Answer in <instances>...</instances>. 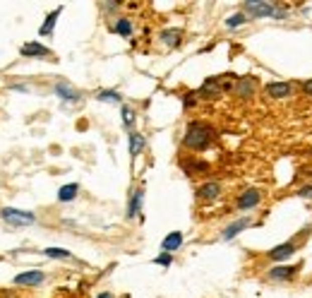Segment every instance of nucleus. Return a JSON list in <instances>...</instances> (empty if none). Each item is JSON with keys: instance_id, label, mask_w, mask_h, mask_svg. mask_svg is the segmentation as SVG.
Listing matches in <instances>:
<instances>
[{"instance_id": "1", "label": "nucleus", "mask_w": 312, "mask_h": 298, "mask_svg": "<svg viewBox=\"0 0 312 298\" xmlns=\"http://www.w3.org/2000/svg\"><path fill=\"white\" fill-rule=\"evenodd\" d=\"M212 140H214V130L209 125H204V123L192 121L187 125V130H185L183 144L187 149H206L212 144Z\"/></svg>"}, {"instance_id": "2", "label": "nucleus", "mask_w": 312, "mask_h": 298, "mask_svg": "<svg viewBox=\"0 0 312 298\" xmlns=\"http://www.w3.org/2000/svg\"><path fill=\"white\" fill-rule=\"evenodd\" d=\"M243 12L248 15L250 20L252 17H276V20H281V17H286V12L281 10L276 3H243Z\"/></svg>"}, {"instance_id": "3", "label": "nucleus", "mask_w": 312, "mask_h": 298, "mask_svg": "<svg viewBox=\"0 0 312 298\" xmlns=\"http://www.w3.org/2000/svg\"><path fill=\"white\" fill-rule=\"evenodd\" d=\"M0 217L8 221L10 226H15V229H22V226H29V224H34L36 221V217H34L32 212H24V210H15V207H5V210H0Z\"/></svg>"}, {"instance_id": "4", "label": "nucleus", "mask_w": 312, "mask_h": 298, "mask_svg": "<svg viewBox=\"0 0 312 298\" xmlns=\"http://www.w3.org/2000/svg\"><path fill=\"white\" fill-rule=\"evenodd\" d=\"M255 89H257V79L250 77V75H243V77L236 79V87H233V91H236L240 99H252Z\"/></svg>"}, {"instance_id": "5", "label": "nucleus", "mask_w": 312, "mask_h": 298, "mask_svg": "<svg viewBox=\"0 0 312 298\" xmlns=\"http://www.w3.org/2000/svg\"><path fill=\"white\" fill-rule=\"evenodd\" d=\"M20 53L24 55V58H39V60H43V58H51L53 51L46 48V46H41L39 41H29V44H24L20 48Z\"/></svg>"}, {"instance_id": "6", "label": "nucleus", "mask_w": 312, "mask_h": 298, "mask_svg": "<svg viewBox=\"0 0 312 298\" xmlns=\"http://www.w3.org/2000/svg\"><path fill=\"white\" fill-rule=\"evenodd\" d=\"M264 94L271 96V99H288L293 94V89L288 82H269V84L264 87Z\"/></svg>"}, {"instance_id": "7", "label": "nucleus", "mask_w": 312, "mask_h": 298, "mask_svg": "<svg viewBox=\"0 0 312 298\" xmlns=\"http://www.w3.org/2000/svg\"><path fill=\"white\" fill-rule=\"evenodd\" d=\"M300 265H288V267H271L269 269V279H274V281H288V279H293V276L300 272Z\"/></svg>"}, {"instance_id": "8", "label": "nucleus", "mask_w": 312, "mask_h": 298, "mask_svg": "<svg viewBox=\"0 0 312 298\" xmlns=\"http://www.w3.org/2000/svg\"><path fill=\"white\" fill-rule=\"evenodd\" d=\"M43 279H46V274L39 272V269H34V272L17 274L15 276V284H17V286H39V284H43Z\"/></svg>"}, {"instance_id": "9", "label": "nucleus", "mask_w": 312, "mask_h": 298, "mask_svg": "<svg viewBox=\"0 0 312 298\" xmlns=\"http://www.w3.org/2000/svg\"><path fill=\"white\" fill-rule=\"evenodd\" d=\"M142 202H144V190H142V188H135V190H132V195H130V202H128V219L140 217Z\"/></svg>"}, {"instance_id": "10", "label": "nucleus", "mask_w": 312, "mask_h": 298, "mask_svg": "<svg viewBox=\"0 0 312 298\" xmlns=\"http://www.w3.org/2000/svg\"><path fill=\"white\" fill-rule=\"evenodd\" d=\"M219 195H221V183H216V180H209V183L197 188V197L204 200V202H212V200H216Z\"/></svg>"}, {"instance_id": "11", "label": "nucleus", "mask_w": 312, "mask_h": 298, "mask_svg": "<svg viewBox=\"0 0 312 298\" xmlns=\"http://www.w3.org/2000/svg\"><path fill=\"white\" fill-rule=\"evenodd\" d=\"M259 200H262V195H259V190L250 188L245 190L240 197H238V210H252V207H257Z\"/></svg>"}, {"instance_id": "12", "label": "nucleus", "mask_w": 312, "mask_h": 298, "mask_svg": "<svg viewBox=\"0 0 312 298\" xmlns=\"http://www.w3.org/2000/svg\"><path fill=\"white\" fill-rule=\"evenodd\" d=\"M250 224H252V219H250V217H243V219L233 221V224H231L228 229H224V233H221V238H224V241H233V238H236L238 233H240V231H245V229H248Z\"/></svg>"}, {"instance_id": "13", "label": "nucleus", "mask_w": 312, "mask_h": 298, "mask_svg": "<svg viewBox=\"0 0 312 298\" xmlns=\"http://www.w3.org/2000/svg\"><path fill=\"white\" fill-rule=\"evenodd\" d=\"M293 253H295V245L293 243H281V245H276V248H271L267 255H269V260H274V262H283V260H288Z\"/></svg>"}, {"instance_id": "14", "label": "nucleus", "mask_w": 312, "mask_h": 298, "mask_svg": "<svg viewBox=\"0 0 312 298\" xmlns=\"http://www.w3.org/2000/svg\"><path fill=\"white\" fill-rule=\"evenodd\" d=\"M180 245H183V233H180V231H171L161 241V253H175Z\"/></svg>"}, {"instance_id": "15", "label": "nucleus", "mask_w": 312, "mask_h": 298, "mask_svg": "<svg viewBox=\"0 0 312 298\" xmlns=\"http://www.w3.org/2000/svg\"><path fill=\"white\" fill-rule=\"evenodd\" d=\"M53 91L63 101H72V104H75V101H79V91H77L75 87H70L67 82H58V84L53 87Z\"/></svg>"}, {"instance_id": "16", "label": "nucleus", "mask_w": 312, "mask_h": 298, "mask_svg": "<svg viewBox=\"0 0 312 298\" xmlns=\"http://www.w3.org/2000/svg\"><path fill=\"white\" fill-rule=\"evenodd\" d=\"M144 144H147V140H144L140 133L132 130V133H130V156L137 159V156L142 154V149H144Z\"/></svg>"}, {"instance_id": "17", "label": "nucleus", "mask_w": 312, "mask_h": 298, "mask_svg": "<svg viewBox=\"0 0 312 298\" xmlns=\"http://www.w3.org/2000/svg\"><path fill=\"white\" fill-rule=\"evenodd\" d=\"M58 15H60V8H55L46 20H43V24H41V29H39V36H51L53 34V29H55V22H58Z\"/></svg>"}, {"instance_id": "18", "label": "nucleus", "mask_w": 312, "mask_h": 298, "mask_svg": "<svg viewBox=\"0 0 312 298\" xmlns=\"http://www.w3.org/2000/svg\"><path fill=\"white\" fill-rule=\"evenodd\" d=\"M77 192H79V185L77 183H67V185H63L58 190V200L60 202H72L77 197Z\"/></svg>"}, {"instance_id": "19", "label": "nucleus", "mask_w": 312, "mask_h": 298, "mask_svg": "<svg viewBox=\"0 0 312 298\" xmlns=\"http://www.w3.org/2000/svg\"><path fill=\"white\" fill-rule=\"evenodd\" d=\"M180 36H183L180 29H166V32H161V41L166 46L175 48V46H180Z\"/></svg>"}, {"instance_id": "20", "label": "nucleus", "mask_w": 312, "mask_h": 298, "mask_svg": "<svg viewBox=\"0 0 312 298\" xmlns=\"http://www.w3.org/2000/svg\"><path fill=\"white\" fill-rule=\"evenodd\" d=\"M113 32L118 36H123V39H128V36H132V22L128 17H118V22L113 24Z\"/></svg>"}, {"instance_id": "21", "label": "nucleus", "mask_w": 312, "mask_h": 298, "mask_svg": "<svg viewBox=\"0 0 312 298\" xmlns=\"http://www.w3.org/2000/svg\"><path fill=\"white\" fill-rule=\"evenodd\" d=\"M96 99L98 101H113V104H120V101H123V96H120L116 89H101V91L96 94Z\"/></svg>"}, {"instance_id": "22", "label": "nucleus", "mask_w": 312, "mask_h": 298, "mask_svg": "<svg viewBox=\"0 0 312 298\" xmlns=\"http://www.w3.org/2000/svg\"><path fill=\"white\" fill-rule=\"evenodd\" d=\"M43 255L53 257V260H67V257H72L70 250H65V248H43Z\"/></svg>"}, {"instance_id": "23", "label": "nucleus", "mask_w": 312, "mask_h": 298, "mask_svg": "<svg viewBox=\"0 0 312 298\" xmlns=\"http://www.w3.org/2000/svg\"><path fill=\"white\" fill-rule=\"evenodd\" d=\"M248 20H250V17L245 15V12H238V15H231V17L226 20V27H228V29H238V27H243Z\"/></svg>"}, {"instance_id": "24", "label": "nucleus", "mask_w": 312, "mask_h": 298, "mask_svg": "<svg viewBox=\"0 0 312 298\" xmlns=\"http://www.w3.org/2000/svg\"><path fill=\"white\" fill-rule=\"evenodd\" d=\"M183 168L187 171V173H197V171L202 173V171H206L209 166H206L204 161H183Z\"/></svg>"}, {"instance_id": "25", "label": "nucleus", "mask_w": 312, "mask_h": 298, "mask_svg": "<svg viewBox=\"0 0 312 298\" xmlns=\"http://www.w3.org/2000/svg\"><path fill=\"white\" fill-rule=\"evenodd\" d=\"M123 113V123H125V128H130V133H132V123H135V111L130 109V106H123L120 109Z\"/></svg>"}, {"instance_id": "26", "label": "nucleus", "mask_w": 312, "mask_h": 298, "mask_svg": "<svg viewBox=\"0 0 312 298\" xmlns=\"http://www.w3.org/2000/svg\"><path fill=\"white\" fill-rule=\"evenodd\" d=\"M173 262V257H171V253H161V255H156L154 257V265H161V267H168Z\"/></svg>"}, {"instance_id": "27", "label": "nucleus", "mask_w": 312, "mask_h": 298, "mask_svg": "<svg viewBox=\"0 0 312 298\" xmlns=\"http://www.w3.org/2000/svg\"><path fill=\"white\" fill-rule=\"evenodd\" d=\"M298 197H302V200H312V185H302V188L298 190Z\"/></svg>"}, {"instance_id": "28", "label": "nucleus", "mask_w": 312, "mask_h": 298, "mask_svg": "<svg viewBox=\"0 0 312 298\" xmlns=\"http://www.w3.org/2000/svg\"><path fill=\"white\" fill-rule=\"evenodd\" d=\"M194 104H197V94H194V91H190V94L185 96V106L190 109V106H194Z\"/></svg>"}, {"instance_id": "29", "label": "nucleus", "mask_w": 312, "mask_h": 298, "mask_svg": "<svg viewBox=\"0 0 312 298\" xmlns=\"http://www.w3.org/2000/svg\"><path fill=\"white\" fill-rule=\"evenodd\" d=\"M10 89H15V91H24V94H29V87H24V84H10Z\"/></svg>"}, {"instance_id": "30", "label": "nucleus", "mask_w": 312, "mask_h": 298, "mask_svg": "<svg viewBox=\"0 0 312 298\" xmlns=\"http://www.w3.org/2000/svg\"><path fill=\"white\" fill-rule=\"evenodd\" d=\"M302 91H305V94H310V96H312V79H307V82L302 84Z\"/></svg>"}, {"instance_id": "31", "label": "nucleus", "mask_w": 312, "mask_h": 298, "mask_svg": "<svg viewBox=\"0 0 312 298\" xmlns=\"http://www.w3.org/2000/svg\"><path fill=\"white\" fill-rule=\"evenodd\" d=\"M96 298H116V296H113V293H108V291H103V293H98Z\"/></svg>"}]
</instances>
